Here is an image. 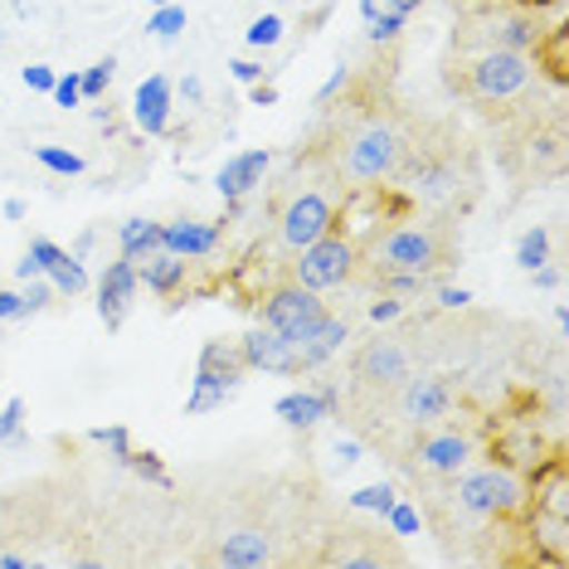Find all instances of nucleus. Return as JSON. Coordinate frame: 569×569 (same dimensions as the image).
<instances>
[{
  "label": "nucleus",
  "mask_w": 569,
  "mask_h": 569,
  "mask_svg": "<svg viewBox=\"0 0 569 569\" xmlns=\"http://www.w3.org/2000/svg\"><path fill=\"white\" fill-rule=\"evenodd\" d=\"M452 477H458V487H452L458 507L472 511V516H482V521H507V516H521L526 501H530L526 477L516 468H507V462H487V468L452 472Z\"/></svg>",
  "instance_id": "nucleus-1"
},
{
  "label": "nucleus",
  "mask_w": 569,
  "mask_h": 569,
  "mask_svg": "<svg viewBox=\"0 0 569 569\" xmlns=\"http://www.w3.org/2000/svg\"><path fill=\"white\" fill-rule=\"evenodd\" d=\"M243 366L239 346H224V341H204L200 346V360H196V380H190V399H186V413L196 419V413H210V409H224L229 399L239 395Z\"/></svg>",
  "instance_id": "nucleus-2"
},
{
  "label": "nucleus",
  "mask_w": 569,
  "mask_h": 569,
  "mask_svg": "<svg viewBox=\"0 0 569 569\" xmlns=\"http://www.w3.org/2000/svg\"><path fill=\"white\" fill-rule=\"evenodd\" d=\"M399 161H405V141H399L390 122H366L341 151V171H346V180H356V186L390 180L399 171Z\"/></svg>",
  "instance_id": "nucleus-3"
},
{
  "label": "nucleus",
  "mask_w": 569,
  "mask_h": 569,
  "mask_svg": "<svg viewBox=\"0 0 569 569\" xmlns=\"http://www.w3.org/2000/svg\"><path fill=\"white\" fill-rule=\"evenodd\" d=\"M375 273H433L443 263V239L429 224H395L370 249Z\"/></svg>",
  "instance_id": "nucleus-4"
},
{
  "label": "nucleus",
  "mask_w": 569,
  "mask_h": 569,
  "mask_svg": "<svg viewBox=\"0 0 569 569\" xmlns=\"http://www.w3.org/2000/svg\"><path fill=\"white\" fill-rule=\"evenodd\" d=\"M292 258H297L292 282H302V288H312V292H331V288H341V282H351L360 249H356V239H346L341 229H331V234H321L317 243L297 249Z\"/></svg>",
  "instance_id": "nucleus-5"
},
{
  "label": "nucleus",
  "mask_w": 569,
  "mask_h": 569,
  "mask_svg": "<svg viewBox=\"0 0 569 569\" xmlns=\"http://www.w3.org/2000/svg\"><path fill=\"white\" fill-rule=\"evenodd\" d=\"M530 79H536V59L516 54V49H482L468 69V88L482 102H511L521 98Z\"/></svg>",
  "instance_id": "nucleus-6"
},
{
  "label": "nucleus",
  "mask_w": 569,
  "mask_h": 569,
  "mask_svg": "<svg viewBox=\"0 0 569 569\" xmlns=\"http://www.w3.org/2000/svg\"><path fill=\"white\" fill-rule=\"evenodd\" d=\"M331 229H341V210H336V200L327 190H297V196L278 210V239L288 253L317 243L321 234H331Z\"/></svg>",
  "instance_id": "nucleus-7"
},
{
  "label": "nucleus",
  "mask_w": 569,
  "mask_h": 569,
  "mask_svg": "<svg viewBox=\"0 0 569 569\" xmlns=\"http://www.w3.org/2000/svg\"><path fill=\"white\" fill-rule=\"evenodd\" d=\"M321 317H327V302H321V292L302 288V282H282V288H273L263 297V327H273L278 336H288L292 351H297V341H302V336L312 331Z\"/></svg>",
  "instance_id": "nucleus-8"
},
{
  "label": "nucleus",
  "mask_w": 569,
  "mask_h": 569,
  "mask_svg": "<svg viewBox=\"0 0 569 569\" xmlns=\"http://www.w3.org/2000/svg\"><path fill=\"white\" fill-rule=\"evenodd\" d=\"M137 292H141L137 263H132V258H122V253H118L108 268H102V278H98V317H102V327L118 331L122 321H127V312H132Z\"/></svg>",
  "instance_id": "nucleus-9"
},
{
  "label": "nucleus",
  "mask_w": 569,
  "mask_h": 569,
  "mask_svg": "<svg viewBox=\"0 0 569 569\" xmlns=\"http://www.w3.org/2000/svg\"><path fill=\"white\" fill-rule=\"evenodd\" d=\"M399 385H405V390H399V409H405L409 423L429 429V423L448 419V409H452L448 380H438V375H405Z\"/></svg>",
  "instance_id": "nucleus-10"
},
{
  "label": "nucleus",
  "mask_w": 569,
  "mask_h": 569,
  "mask_svg": "<svg viewBox=\"0 0 569 569\" xmlns=\"http://www.w3.org/2000/svg\"><path fill=\"white\" fill-rule=\"evenodd\" d=\"M171 112H176V83L166 73H151V79L137 83L132 93V122L147 137H166L171 132Z\"/></svg>",
  "instance_id": "nucleus-11"
},
{
  "label": "nucleus",
  "mask_w": 569,
  "mask_h": 569,
  "mask_svg": "<svg viewBox=\"0 0 569 569\" xmlns=\"http://www.w3.org/2000/svg\"><path fill=\"white\" fill-rule=\"evenodd\" d=\"M34 258V263L44 268V278L54 282V292L59 297H79L88 292V268H83V258L73 253V249H59L54 239H30V249H24Z\"/></svg>",
  "instance_id": "nucleus-12"
},
{
  "label": "nucleus",
  "mask_w": 569,
  "mask_h": 569,
  "mask_svg": "<svg viewBox=\"0 0 569 569\" xmlns=\"http://www.w3.org/2000/svg\"><path fill=\"white\" fill-rule=\"evenodd\" d=\"M268 166H273V151L268 147H249V151H234L224 166H219V176H214V190L224 200H249L258 186H263V176H268Z\"/></svg>",
  "instance_id": "nucleus-13"
},
{
  "label": "nucleus",
  "mask_w": 569,
  "mask_h": 569,
  "mask_svg": "<svg viewBox=\"0 0 569 569\" xmlns=\"http://www.w3.org/2000/svg\"><path fill=\"white\" fill-rule=\"evenodd\" d=\"M239 356H243V366L249 370H263V375H297V351H292V341L288 336H278L273 327H258L239 341Z\"/></svg>",
  "instance_id": "nucleus-14"
},
{
  "label": "nucleus",
  "mask_w": 569,
  "mask_h": 569,
  "mask_svg": "<svg viewBox=\"0 0 569 569\" xmlns=\"http://www.w3.org/2000/svg\"><path fill=\"white\" fill-rule=\"evenodd\" d=\"M219 239H224V224H210V219H171V224H161V249L186 258V263L210 258Z\"/></svg>",
  "instance_id": "nucleus-15"
},
{
  "label": "nucleus",
  "mask_w": 569,
  "mask_h": 569,
  "mask_svg": "<svg viewBox=\"0 0 569 569\" xmlns=\"http://www.w3.org/2000/svg\"><path fill=\"white\" fill-rule=\"evenodd\" d=\"M472 438L462 433V429H438V433H429V438H419V468H429V472H438V477H452V472H462L472 462Z\"/></svg>",
  "instance_id": "nucleus-16"
},
{
  "label": "nucleus",
  "mask_w": 569,
  "mask_h": 569,
  "mask_svg": "<svg viewBox=\"0 0 569 569\" xmlns=\"http://www.w3.org/2000/svg\"><path fill=\"white\" fill-rule=\"evenodd\" d=\"M540 34H546V24H540V16H530V10H507V16H491L482 24L487 49H516V54H530L540 44Z\"/></svg>",
  "instance_id": "nucleus-17"
},
{
  "label": "nucleus",
  "mask_w": 569,
  "mask_h": 569,
  "mask_svg": "<svg viewBox=\"0 0 569 569\" xmlns=\"http://www.w3.org/2000/svg\"><path fill=\"white\" fill-rule=\"evenodd\" d=\"M526 536L536 546V560L546 565H569V516H550L526 507Z\"/></svg>",
  "instance_id": "nucleus-18"
},
{
  "label": "nucleus",
  "mask_w": 569,
  "mask_h": 569,
  "mask_svg": "<svg viewBox=\"0 0 569 569\" xmlns=\"http://www.w3.org/2000/svg\"><path fill=\"white\" fill-rule=\"evenodd\" d=\"M346 336H351V327H346L341 317H331V312H327V317H321L312 331L302 336V341H297V375L321 370V366H327V360H331V356L346 346Z\"/></svg>",
  "instance_id": "nucleus-19"
},
{
  "label": "nucleus",
  "mask_w": 569,
  "mask_h": 569,
  "mask_svg": "<svg viewBox=\"0 0 569 569\" xmlns=\"http://www.w3.org/2000/svg\"><path fill=\"white\" fill-rule=\"evenodd\" d=\"M356 375L366 385H399L409 375V356H405V346H395V341H370L366 351L356 356Z\"/></svg>",
  "instance_id": "nucleus-20"
},
{
  "label": "nucleus",
  "mask_w": 569,
  "mask_h": 569,
  "mask_svg": "<svg viewBox=\"0 0 569 569\" xmlns=\"http://www.w3.org/2000/svg\"><path fill=\"white\" fill-rule=\"evenodd\" d=\"M137 278H141V288L147 292L176 297L180 288H186V278H190V263L186 258H176V253H166V249H157V253H147L137 263Z\"/></svg>",
  "instance_id": "nucleus-21"
},
{
  "label": "nucleus",
  "mask_w": 569,
  "mask_h": 569,
  "mask_svg": "<svg viewBox=\"0 0 569 569\" xmlns=\"http://www.w3.org/2000/svg\"><path fill=\"white\" fill-rule=\"evenodd\" d=\"M214 560L229 565V569H258V565L273 560V546H268L263 530H234V536H224V546H219Z\"/></svg>",
  "instance_id": "nucleus-22"
},
{
  "label": "nucleus",
  "mask_w": 569,
  "mask_h": 569,
  "mask_svg": "<svg viewBox=\"0 0 569 569\" xmlns=\"http://www.w3.org/2000/svg\"><path fill=\"white\" fill-rule=\"evenodd\" d=\"M273 413L288 429H317L321 419H331V409L321 405V395H317V385H307V390H288L273 405Z\"/></svg>",
  "instance_id": "nucleus-23"
},
{
  "label": "nucleus",
  "mask_w": 569,
  "mask_h": 569,
  "mask_svg": "<svg viewBox=\"0 0 569 569\" xmlns=\"http://www.w3.org/2000/svg\"><path fill=\"white\" fill-rule=\"evenodd\" d=\"M161 249V224L157 219H122L118 224V253L132 258V263H141L147 253Z\"/></svg>",
  "instance_id": "nucleus-24"
},
{
  "label": "nucleus",
  "mask_w": 569,
  "mask_h": 569,
  "mask_svg": "<svg viewBox=\"0 0 569 569\" xmlns=\"http://www.w3.org/2000/svg\"><path fill=\"white\" fill-rule=\"evenodd\" d=\"M282 34H288V20L273 16V10H263V16L249 20V30H243V44H249L253 54H268V49L282 44Z\"/></svg>",
  "instance_id": "nucleus-25"
},
{
  "label": "nucleus",
  "mask_w": 569,
  "mask_h": 569,
  "mask_svg": "<svg viewBox=\"0 0 569 569\" xmlns=\"http://www.w3.org/2000/svg\"><path fill=\"white\" fill-rule=\"evenodd\" d=\"M413 190H419V200H443V196L458 190V171H452L448 161L419 166V180H413Z\"/></svg>",
  "instance_id": "nucleus-26"
},
{
  "label": "nucleus",
  "mask_w": 569,
  "mask_h": 569,
  "mask_svg": "<svg viewBox=\"0 0 569 569\" xmlns=\"http://www.w3.org/2000/svg\"><path fill=\"white\" fill-rule=\"evenodd\" d=\"M540 263H550V229L546 224H530L521 239H516V268H540Z\"/></svg>",
  "instance_id": "nucleus-27"
},
{
  "label": "nucleus",
  "mask_w": 569,
  "mask_h": 569,
  "mask_svg": "<svg viewBox=\"0 0 569 569\" xmlns=\"http://www.w3.org/2000/svg\"><path fill=\"white\" fill-rule=\"evenodd\" d=\"M565 40H569L565 30H546L540 34V44H536V69H550L555 83H565V69H569L565 63Z\"/></svg>",
  "instance_id": "nucleus-28"
},
{
  "label": "nucleus",
  "mask_w": 569,
  "mask_h": 569,
  "mask_svg": "<svg viewBox=\"0 0 569 569\" xmlns=\"http://www.w3.org/2000/svg\"><path fill=\"white\" fill-rule=\"evenodd\" d=\"M147 34L151 40H180L186 34V6H176V0H166L147 16Z\"/></svg>",
  "instance_id": "nucleus-29"
},
{
  "label": "nucleus",
  "mask_w": 569,
  "mask_h": 569,
  "mask_svg": "<svg viewBox=\"0 0 569 569\" xmlns=\"http://www.w3.org/2000/svg\"><path fill=\"white\" fill-rule=\"evenodd\" d=\"M34 161H40L49 176H63V180L88 171V161L79 157V151H69V147H34Z\"/></svg>",
  "instance_id": "nucleus-30"
},
{
  "label": "nucleus",
  "mask_w": 569,
  "mask_h": 569,
  "mask_svg": "<svg viewBox=\"0 0 569 569\" xmlns=\"http://www.w3.org/2000/svg\"><path fill=\"white\" fill-rule=\"evenodd\" d=\"M24 399H6L0 409V448H24Z\"/></svg>",
  "instance_id": "nucleus-31"
},
{
  "label": "nucleus",
  "mask_w": 569,
  "mask_h": 569,
  "mask_svg": "<svg viewBox=\"0 0 569 569\" xmlns=\"http://www.w3.org/2000/svg\"><path fill=\"white\" fill-rule=\"evenodd\" d=\"M390 501H395L390 482H370V487L351 491V511H366V516H385V511H390Z\"/></svg>",
  "instance_id": "nucleus-32"
},
{
  "label": "nucleus",
  "mask_w": 569,
  "mask_h": 569,
  "mask_svg": "<svg viewBox=\"0 0 569 569\" xmlns=\"http://www.w3.org/2000/svg\"><path fill=\"white\" fill-rule=\"evenodd\" d=\"M127 468H132L147 487H161V491H171V472H166V462L157 458V452H137L132 448V458H127Z\"/></svg>",
  "instance_id": "nucleus-33"
},
{
  "label": "nucleus",
  "mask_w": 569,
  "mask_h": 569,
  "mask_svg": "<svg viewBox=\"0 0 569 569\" xmlns=\"http://www.w3.org/2000/svg\"><path fill=\"white\" fill-rule=\"evenodd\" d=\"M112 73H118V59H98L93 63V69H83L79 73V79H83V102H98L102 93H108V88H112Z\"/></svg>",
  "instance_id": "nucleus-34"
},
{
  "label": "nucleus",
  "mask_w": 569,
  "mask_h": 569,
  "mask_svg": "<svg viewBox=\"0 0 569 569\" xmlns=\"http://www.w3.org/2000/svg\"><path fill=\"white\" fill-rule=\"evenodd\" d=\"M88 438L102 443L112 452V462H122V468H127V458H132V433H127V423H108V429H93Z\"/></svg>",
  "instance_id": "nucleus-35"
},
{
  "label": "nucleus",
  "mask_w": 569,
  "mask_h": 569,
  "mask_svg": "<svg viewBox=\"0 0 569 569\" xmlns=\"http://www.w3.org/2000/svg\"><path fill=\"white\" fill-rule=\"evenodd\" d=\"M385 521H390V530H395V536H419L423 516H419V507H413V501L395 497V501H390V511H385Z\"/></svg>",
  "instance_id": "nucleus-36"
},
{
  "label": "nucleus",
  "mask_w": 569,
  "mask_h": 569,
  "mask_svg": "<svg viewBox=\"0 0 569 569\" xmlns=\"http://www.w3.org/2000/svg\"><path fill=\"white\" fill-rule=\"evenodd\" d=\"M54 282H49L44 273L40 278H30V282H20V302H24V317H34V312H44L49 302H54Z\"/></svg>",
  "instance_id": "nucleus-37"
},
{
  "label": "nucleus",
  "mask_w": 569,
  "mask_h": 569,
  "mask_svg": "<svg viewBox=\"0 0 569 569\" xmlns=\"http://www.w3.org/2000/svg\"><path fill=\"white\" fill-rule=\"evenodd\" d=\"M380 292H390V297H419V292H429V273H380Z\"/></svg>",
  "instance_id": "nucleus-38"
},
{
  "label": "nucleus",
  "mask_w": 569,
  "mask_h": 569,
  "mask_svg": "<svg viewBox=\"0 0 569 569\" xmlns=\"http://www.w3.org/2000/svg\"><path fill=\"white\" fill-rule=\"evenodd\" d=\"M370 24V44H395L399 40V34H405V16H395V10H380V16H375V20H366Z\"/></svg>",
  "instance_id": "nucleus-39"
},
{
  "label": "nucleus",
  "mask_w": 569,
  "mask_h": 569,
  "mask_svg": "<svg viewBox=\"0 0 569 569\" xmlns=\"http://www.w3.org/2000/svg\"><path fill=\"white\" fill-rule=\"evenodd\" d=\"M49 98H54L59 108H83V79L79 73H59L54 88H49Z\"/></svg>",
  "instance_id": "nucleus-40"
},
{
  "label": "nucleus",
  "mask_w": 569,
  "mask_h": 569,
  "mask_svg": "<svg viewBox=\"0 0 569 569\" xmlns=\"http://www.w3.org/2000/svg\"><path fill=\"white\" fill-rule=\"evenodd\" d=\"M399 317H405V297L380 292V297L370 302V321H375V327H390V321H399Z\"/></svg>",
  "instance_id": "nucleus-41"
},
{
  "label": "nucleus",
  "mask_w": 569,
  "mask_h": 569,
  "mask_svg": "<svg viewBox=\"0 0 569 569\" xmlns=\"http://www.w3.org/2000/svg\"><path fill=\"white\" fill-rule=\"evenodd\" d=\"M54 79H59V73L49 69V63H30V69H20V83L30 88V93H49V88H54Z\"/></svg>",
  "instance_id": "nucleus-42"
},
{
  "label": "nucleus",
  "mask_w": 569,
  "mask_h": 569,
  "mask_svg": "<svg viewBox=\"0 0 569 569\" xmlns=\"http://www.w3.org/2000/svg\"><path fill=\"white\" fill-rule=\"evenodd\" d=\"M229 73L249 88V83H263L268 79V69H263V59H229Z\"/></svg>",
  "instance_id": "nucleus-43"
},
{
  "label": "nucleus",
  "mask_w": 569,
  "mask_h": 569,
  "mask_svg": "<svg viewBox=\"0 0 569 569\" xmlns=\"http://www.w3.org/2000/svg\"><path fill=\"white\" fill-rule=\"evenodd\" d=\"M327 560L341 565V569H370V565H380V555L375 550H331Z\"/></svg>",
  "instance_id": "nucleus-44"
},
{
  "label": "nucleus",
  "mask_w": 569,
  "mask_h": 569,
  "mask_svg": "<svg viewBox=\"0 0 569 569\" xmlns=\"http://www.w3.org/2000/svg\"><path fill=\"white\" fill-rule=\"evenodd\" d=\"M336 462H341V468H356L360 458H366V448H360V438H336Z\"/></svg>",
  "instance_id": "nucleus-45"
},
{
  "label": "nucleus",
  "mask_w": 569,
  "mask_h": 569,
  "mask_svg": "<svg viewBox=\"0 0 569 569\" xmlns=\"http://www.w3.org/2000/svg\"><path fill=\"white\" fill-rule=\"evenodd\" d=\"M433 297H438V307H443V312H458V307L472 302L468 288H433Z\"/></svg>",
  "instance_id": "nucleus-46"
},
{
  "label": "nucleus",
  "mask_w": 569,
  "mask_h": 569,
  "mask_svg": "<svg viewBox=\"0 0 569 569\" xmlns=\"http://www.w3.org/2000/svg\"><path fill=\"white\" fill-rule=\"evenodd\" d=\"M20 317H24L20 288H0V321H20Z\"/></svg>",
  "instance_id": "nucleus-47"
},
{
  "label": "nucleus",
  "mask_w": 569,
  "mask_h": 569,
  "mask_svg": "<svg viewBox=\"0 0 569 569\" xmlns=\"http://www.w3.org/2000/svg\"><path fill=\"white\" fill-rule=\"evenodd\" d=\"M530 278H536V288H546L555 292L565 282V268H555V263H540V268H530Z\"/></svg>",
  "instance_id": "nucleus-48"
},
{
  "label": "nucleus",
  "mask_w": 569,
  "mask_h": 569,
  "mask_svg": "<svg viewBox=\"0 0 569 569\" xmlns=\"http://www.w3.org/2000/svg\"><path fill=\"white\" fill-rule=\"evenodd\" d=\"M346 83H351V69H336V73H331V79H327V83H321V88H317V108H321V102H331V98H336V93H341V88H346Z\"/></svg>",
  "instance_id": "nucleus-49"
},
{
  "label": "nucleus",
  "mask_w": 569,
  "mask_h": 569,
  "mask_svg": "<svg viewBox=\"0 0 569 569\" xmlns=\"http://www.w3.org/2000/svg\"><path fill=\"white\" fill-rule=\"evenodd\" d=\"M249 102H253V108H273V102H278V88L273 83H249Z\"/></svg>",
  "instance_id": "nucleus-50"
},
{
  "label": "nucleus",
  "mask_w": 569,
  "mask_h": 569,
  "mask_svg": "<svg viewBox=\"0 0 569 569\" xmlns=\"http://www.w3.org/2000/svg\"><path fill=\"white\" fill-rule=\"evenodd\" d=\"M176 93L186 98V102H200V98H204V83L196 79V73H186V79H180V88H176Z\"/></svg>",
  "instance_id": "nucleus-51"
},
{
  "label": "nucleus",
  "mask_w": 569,
  "mask_h": 569,
  "mask_svg": "<svg viewBox=\"0 0 569 569\" xmlns=\"http://www.w3.org/2000/svg\"><path fill=\"white\" fill-rule=\"evenodd\" d=\"M40 273H44V268H40V263H34V258H30V253H24V258H20V263H16V278H20V282H30V278H40Z\"/></svg>",
  "instance_id": "nucleus-52"
},
{
  "label": "nucleus",
  "mask_w": 569,
  "mask_h": 569,
  "mask_svg": "<svg viewBox=\"0 0 569 569\" xmlns=\"http://www.w3.org/2000/svg\"><path fill=\"white\" fill-rule=\"evenodd\" d=\"M317 395H321V405H327L331 413L341 409V390H336V385H317Z\"/></svg>",
  "instance_id": "nucleus-53"
},
{
  "label": "nucleus",
  "mask_w": 569,
  "mask_h": 569,
  "mask_svg": "<svg viewBox=\"0 0 569 569\" xmlns=\"http://www.w3.org/2000/svg\"><path fill=\"white\" fill-rule=\"evenodd\" d=\"M24 565H30V555H16V550L0 555V569H24Z\"/></svg>",
  "instance_id": "nucleus-54"
},
{
  "label": "nucleus",
  "mask_w": 569,
  "mask_h": 569,
  "mask_svg": "<svg viewBox=\"0 0 569 569\" xmlns=\"http://www.w3.org/2000/svg\"><path fill=\"white\" fill-rule=\"evenodd\" d=\"M0 214H6V219H24V200H16V196H10L6 204H0Z\"/></svg>",
  "instance_id": "nucleus-55"
},
{
  "label": "nucleus",
  "mask_w": 569,
  "mask_h": 569,
  "mask_svg": "<svg viewBox=\"0 0 569 569\" xmlns=\"http://www.w3.org/2000/svg\"><path fill=\"white\" fill-rule=\"evenodd\" d=\"M380 10H385V0H360V16H366V20H375Z\"/></svg>",
  "instance_id": "nucleus-56"
},
{
  "label": "nucleus",
  "mask_w": 569,
  "mask_h": 569,
  "mask_svg": "<svg viewBox=\"0 0 569 569\" xmlns=\"http://www.w3.org/2000/svg\"><path fill=\"white\" fill-rule=\"evenodd\" d=\"M147 6H151V10H157V6H166V0H147Z\"/></svg>",
  "instance_id": "nucleus-57"
},
{
  "label": "nucleus",
  "mask_w": 569,
  "mask_h": 569,
  "mask_svg": "<svg viewBox=\"0 0 569 569\" xmlns=\"http://www.w3.org/2000/svg\"><path fill=\"white\" fill-rule=\"evenodd\" d=\"M16 6H20V10H24V0H16Z\"/></svg>",
  "instance_id": "nucleus-58"
},
{
  "label": "nucleus",
  "mask_w": 569,
  "mask_h": 569,
  "mask_svg": "<svg viewBox=\"0 0 569 569\" xmlns=\"http://www.w3.org/2000/svg\"><path fill=\"white\" fill-rule=\"evenodd\" d=\"M302 6H312V0H302Z\"/></svg>",
  "instance_id": "nucleus-59"
}]
</instances>
